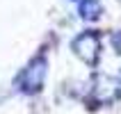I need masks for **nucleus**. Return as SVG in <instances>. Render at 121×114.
Returning <instances> with one entry per match:
<instances>
[{
	"mask_svg": "<svg viewBox=\"0 0 121 114\" xmlns=\"http://www.w3.org/2000/svg\"><path fill=\"white\" fill-rule=\"evenodd\" d=\"M46 68H48V62L43 55H37L25 68L23 73L18 75V87L23 94H37L41 91L43 87V78H46Z\"/></svg>",
	"mask_w": 121,
	"mask_h": 114,
	"instance_id": "nucleus-1",
	"label": "nucleus"
},
{
	"mask_svg": "<svg viewBox=\"0 0 121 114\" xmlns=\"http://www.w3.org/2000/svg\"><path fill=\"white\" fill-rule=\"evenodd\" d=\"M80 16L85 21H96L101 16V0H82L80 2Z\"/></svg>",
	"mask_w": 121,
	"mask_h": 114,
	"instance_id": "nucleus-3",
	"label": "nucleus"
},
{
	"mask_svg": "<svg viewBox=\"0 0 121 114\" xmlns=\"http://www.w3.org/2000/svg\"><path fill=\"white\" fill-rule=\"evenodd\" d=\"M73 50L87 64H96L98 62V53H101V41H98V37L94 32H85L73 41Z\"/></svg>",
	"mask_w": 121,
	"mask_h": 114,
	"instance_id": "nucleus-2",
	"label": "nucleus"
},
{
	"mask_svg": "<svg viewBox=\"0 0 121 114\" xmlns=\"http://www.w3.org/2000/svg\"><path fill=\"white\" fill-rule=\"evenodd\" d=\"M119 82H121V73H119Z\"/></svg>",
	"mask_w": 121,
	"mask_h": 114,
	"instance_id": "nucleus-4",
	"label": "nucleus"
}]
</instances>
